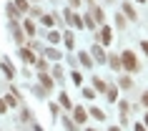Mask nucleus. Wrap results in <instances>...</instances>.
I'll list each match as a JSON object with an SVG mask.
<instances>
[{
    "mask_svg": "<svg viewBox=\"0 0 148 131\" xmlns=\"http://www.w3.org/2000/svg\"><path fill=\"white\" fill-rule=\"evenodd\" d=\"M63 123H65V129H68V131H75V123L70 121V119H65V121H63Z\"/></svg>",
    "mask_w": 148,
    "mask_h": 131,
    "instance_id": "393cba45",
    "label": "nucleus"
},
{
    "mask_svg": "<svg viewBox=\"0 0 148 131\" xmlns=\"http://www.w3.org/2000/svg\"><path fill=\"white\" fill-rule=\"evenodd\" d=\"M93 86H95V91H106V88H108V86L103 83L101 78H93Z\"/></svg>",
    "mask_w": 148,
    "mask_h": 131,
    "instance_id": "f3484780",
    "label": "nucleus"
},
{
    "mask_svg": "<svg viewBox=\"0 0 148 131\" xmlns=\"http://www.w3.org/2000/svg\"><path fill=\"white\" fill-rule=\"evenodd\" d=\"M121 86L123 88H131V78H121Z\"/></svg>",
    "mask_w": 148,
    "mask_h": 131,
    "instance_id": "bb28decb",
    "label": "nucleus"
},
{
    "mask_svg": "<svg viewBox=\"0 0 148 131\" xmlns=\"http://www.w3.org/2000/svg\"><path fill=\"white\" fill-rule=\"evenodd\" d=\"M58 98H60V106H65V108H70V106H73V103H70V98H68V93H60Z\"/></svg>",
    "mask_w": 148,
    "mask_h": 131,
    "instance_id": "2eb2a0df",
    "label": "nucleus"
},
{
    "mask_svg": "<svg viewBox=\"0 0 148 131\" xmlns=\"http://www.w3.org/2000/svg\"><path fill=\"white\" fill-rule=\"evenodd\" d=\"M63 40H65V46H68V48L75 46V38H73V33H65V35H63Z\"/></svg>",
    "mask_w": 148,
    "mask_h": 131,
    "instance_id": "f8f14e48",
    "label": "nucleus"
},
{
    "mask_svg": "<svg viewBox=\"0 0 148 131\" xmlns=\"http://www.w3.org/2000/svg\"><path fill=\"white\" fill-rule=\"evenodd\" d=\"M8 111V106H5V101H0V114H5Z\"/></svg>",
    "mask_w": 148,
    "mask_h": 131,
    "instance_id": "c756f323",
    "label": "nucleus"
},
{
    "mask_svg": "<svg viewBox=\"0 0 148 131\" xmlns=\"http://www.w3.org/2000/svg\"><path fill=\"white\" fill-rule=\"evenodd\" d=\"M20 58H23L25 63H35V61H38V58H35V55H33L28 48H23V51H20Z\"/></svg>",
    "mask_w": 148,
    "mask_h": 131,
    "instance_id": "39448f33",
    "label": "nucleus"
},
{
    "mask_svg": "<svg viewBox=\"0 0 148 131\" xmlns=\"http://www.w3.org/2000/svg\"><path fill=\"white\" fill-rule=\"evenodd\" d=\"M93 53H95V61H98V63H103V61H106V55H103L101 46H95V48H93Z\"/></svg>",
    "mask_w": 148,
    "mask_h": 131,
    "instance_id": "ddd939ff",
    "label": "nucleus"
},
{
    "mask_svg": "<svg viewBox=\"0 0 148 131\" xmlns=\"http://www.w3.org/2000/svg\"><path fill=\"white\" fill-rule=\"evenodd\" d=\"M123 10H125V15L131 18V20H136V18H138V15H136V8H133L131 3H125V5H123Z\"/></svg>",
    "mask_w": 148,
    "mask_h": 131,
    "instance_id": "0eeeda50",
    "label": "nucleus"
},
{
    "mask_svg": "<svg viewBox=\"0 0 148 131\" xmlns=\"http://www.w3.org/2000/svg\"><path fill=\"white\" fill-rule=\"evenodd\" d=\"M110 35H113V30H110L108 25H106V28H103V30H101V43H110V40H113V38H110Z\"/></svg>",
    "mask_w": 148,
    "mask_h": 131,
    "instance_id": "423d86ee",
    "label": "nucleus"
},
{
    "mask_svg": "<svg viewBox=\"0 0 148 131\" xmlns=\"http://www.w3.org/2000/svg\"><path fill=\"white\" fill-rule=\"evenodd\" d=\"M146 126H148V116H146Z\"/></svg>",
    "mask_w": 148,
    "mask_h": 131,
    "instance_id": "f704fd0d",
    "label": "nucleus"
},
{
    "mask_svg": "<svg viewBox=\"0 0 148 131\" xmlns=\"http://www.w3.org/2000/svg\"><path fill=\"white\" fill-rule=\"evenodd\" d=\"M108 58H110V68H113V71H118V68H121V58H118V55H108Z\"/></svg>",
    "mask_w": 148,
    "mask_h": 131,
    "instance_id": "9d476101",
    "label": "nucleus"
},
{
    "mask_svg": "<svg viewBox=\"0 0 148 131\" xmlns=\"http://www.w3.org/2000/svg\"><path fill=\"white\" fill-rule=\"evenodd\" d=\"M108 131H121V129H116V126H113V129H108Z\"/></svg>",
    "mask_w": 148,
    "mask_h": 131,
    "instance_id": "72a5a7b5",
    "label": "nucleus"
},
{
    "mask_svg": "<svg viewBox=\"0 0 148 131\" xmlns=\"http://www.w3.org/2000/svg\"><path fill=\"white\" fill-rule=\"evenodd\" d=\"M63 15H65V20H68V25H75V28H83V20H80L78 15H75V13H73V10H65V13H63Z\"/></svg>",
    "mask_w": 148,
    "mask_h": 131,
    "instance_id": "f03ea898",
    "label": "nucleus"
},
{
    "mask_svg": "<svg viewBox=\"0 0 148 131\" xmlns=\"http://www.w3.org/2000/svg\"><path fill=\"white\" fill-rule=\"evenodd\" d=\"M15 5H18V10H28V3L25 0H15Z\"/></svg>",
    "mask_w": 148,
    "mask_h": 131,
    "instance_id": "b1692460",
    "label": "nucleus"
},
{
    "mask_svg": "<svg viewBox=\"0 0 148 131\" xmlns=\"http://www.w3.org/2000/svg\"><path fill=\"white\" fill-rule=\"evenodd\" d=\"M45 55L50 58V61H58V58H60V53H58V51H53V48H48V51H45Z\"/></svg>",
    "mask_w": 148,
    "mask_h": 131,
    "instance_id": "dca6fc26",
    "label": "nucleus"
},
{
    "mask_svg": "<svg viewBox=\"0 0 148 131\" xmlns=\"http://www.w3.org/2000/svg\"><path fill=\"white\" fill-rule=\"evenodd\" d=\"M10 30H13V35H15V40H18V43H23V30H20V28H18V23H15V20H13V23H10Z\"/></svg>",
    "mask_w": 148,
    "mask_h": 131,
    "instance_id": "20e7f679",
    "label": "nucleus"
},
{
    "mask_svg": "<svg viewBox=\"0 0 148 131\" xmlns=\"http://www.w3.org/2000/svg\"><path fill=\"white\" fill-rule=\"evenodd\" d=\"M43 23H45V25H53V15H43Z\"/></svg>",
    "mask_w": 148,
    "mask_h": 131,
    "instance_id": "cd10ccee",
    "label": "nucleus"
},
{
    "mask_svg": "<svg viewBox=\"0 0 148 131\" xmlns=\"http://www.w3.org/2000/svg\"><path fill=\"white\" fill-rule=\"evenodd\" d=\"M140 48H143V53L148 55V40H146V43H143V46H140Z\"/></svg>",
    "mask_w": 148,
    "mask_h": 131,
    "instance_id": "7c9ffc66",
    "label": "nucleus"
},
{
    "mask_svg": "<svg viewBox=\"0 0 148 131\" xmlns=\"http://www.w3.org/2000/svg\"><path fill=\"white\" fill-rule=\"evenodd\" d=\"M78 58H80V63H83V66H90V63H93V61H90V55H88V53H80Z\"/></svg>",
    "mask_w": 148,
    "mask_h": 131,
    "instance_id": "412c9836",
    "label": "nucleus"
},
{
    "mask_svg": "<svg viewBox=\"0 0 148 131\" xmlns=\"http://www.w3.org/2000/svg\"><path fill=\"white\" fill-rule=\"evenodd\" d=\"M35 66H38V71H45V61H40V58L35 61Z\"/></svg>",
    "mask_w": 148,
    "mask_h": 131,
    "instance_id": "c85d7f7f",
    "label": "nucleus"
},
{
    "mask_svg": "<svg viewBox=\"0 0 148 131\" xmlns=\"http://www.w3.org/2000/svg\"><path fill=\"white\" fill-rule=\"evenodd\" d=\"M40 83H43V88H53V81H50V76H45V73H40Z\"/></svg>",
    "mask_w": 148,
    "mask_h": 131,
    "instance_id": "1a4fd4ad",
    "label": "nucleus"
},
{
    "mask_svg": "<svg viewBox=\"0 0 148 131\" xmlns=\"http://www.w3.org/2000/svg\"><path fill=\"white\" fill-rule=\"evenodd\" d=\"M86 131H95V129H86Z\"/></svg>",
    "mask_w": 148,
    "mask_h": 131,
    "instance_id": "c9c22d12",
    "label": "nucleus"
},
{
    "mask_svg": "<svg viewBox=\"0 0 148 131\" xmlns=\"http://www.w3.org/2000/svg\"><path fill=\"white\" fill-rule=\"evenodd\" d=\"M48 40H50V43H58V40H60V33H58V30H50V33H48Z\"/></svg>",
    "mask_w": 148,
    "mask_h": 131,
    "instance_id": "a211bd4d",
    "label": "nucleus"
},
{
    "mask_svg": "<svg viewBox=\"0 0 148 131\" xmlns=\"http://www.w3.org/2000/svg\"><path fill=\"white\" fill-rule=\"evenodd\" d=\"M121 58H123V61H121V66H125L128 71H138V61H136V53H133V51H125Z\"/></svg>",
    "mask_w": 148,
    "mask_h": 131,
    "instance_id": "f257e3e1",
    "label": "nucleus"
},
{
    "mask_svg": "<svg viewBox=\"0 0 148 131\" xmlns=\"http://www.w3.org/2000/svg\"><path fill=\"white\" fill-rule=\"evenodd\" d=\"M73 119H75V123H83L86 121V111H83L80 106H75L73 108Z\"/></svg>",
    "mask_w": 148,
    "mask_h": 131,
    "instance_id": "7ed1b4c3",
    "label": "nucleus"
},
{
    "mask_svg": "<svg viewBox=\"0 0 148 131\" xmlns=\"http://www.w3.org/2000/svg\"><path fill=\"white\" fill-rule=\"evenodd\" d=\"M5 106H18V93H15V96H13V93L5 96Z\"/></svg>",
    "mask_w": 148,
    "mask_h": 131,
    "instance_id": "4468645a",
    "label": "nucleus"
},
{
    "mask_svg": "<svg viewBox=\"0 0 148 131\" xmlns=\"http://www.w3.org/2000/svg\"><path fill=\"white\" fill-rule=\"evenodd\" d=\"M8 15L13 18V20H15V18H18V10H15V5H8Z\"/></svg>",
    "mask_w": 148,
    "mask_h": 131,
    "instance_id": "5701e85b",
    "label": "nucleus"
},
{
    "mask_svg": "<svg viewBox=\"0 0 148 131\" xmlns=\"http://www.w3.org/2000/svg\"><path fill=\"white\" fill-rule=\"evenodd\" d=\"M90 116H93V119H95V121H103V119H106V114H103V111H101V108H90Z\"/></svg>",
    "mask_w": 148,
    "mask_h": 131,
    "instance_id": "6e6552de",
    "label": "nucleus"
},
{
    "mask_svg": "<svg viewBox=\"0 0 148 131\" xmlns=\"http://www.w3.org/2000/svg\"><path fill=\"white\" fill-rule=\"evenodd\" d=\"M138 3H146V0H138Z\"/></svg>",
    "mask_w": 148,
    "mask_h": 131,
    "instance_id": "e433bc0d",
    "label": "nucleus"
},
{
    "mask_svg": "<svg viewBox=\"0 0 148 131\" xmlns=\"http://www.w3.org/2000/svg\"><path fill=\"white\" fill-rule=\"evenodd\" d=\"M70 81H73L75 86H80V81H83V76H80L78 71H73V76H70Z\"/></svg>",
    "mask_w": 148,
    "mask_h": 131,
    "instance_id": "aec40b11",
    "label": "nucleus"
},
{
    "mask_svg": "<svg viewBox=\"0 0 148 131\" xmlns=\"http://www.w3.org/2000/svg\"><path fill=\"white\" fill-rule=\"evenodd\" d=\"M143 103H146V106H148V91L143 93Z\"/></svg>",
    "mask_w": 148,
    "mask_h": 131,
    "instance_id": "473e14b6",
    "label": "nucleus"
},
{
    "mask_svg": "<svg viewBox=\"0 0 148 131\" xmlns=\"http://www.w3.org/2000/svg\"><path fill=\"white\" fill-rule=\"evenodd\" d=\"M106 93H108V101H110V103H116V101H118V91H116V88H106Z\"/></svg>",
    "mask_w": 148,
    "mask_h": 131,
    "instance_id": "9b49d317",
    "label": "nucleus"
},
{
    "mask_svg": "<svg viewBox=\"0 0 148 131\" xmlns=\"http://www.w3.org/2000/svg\"><path fill=\"white\" fill-rule=\"evenodd\" d=\"M136 131H146V126H140V123H136Z\"/></svg>",
    "mask_w": 148,
    "mask_h": 131,
    "instance_id": "2f4dec72",
    "label": "nucleus"
},
{
    "mask_svg": "<svg viewBox=\"0 0 148 131\" xmlns=\"http://www.w3.org/2000/svg\"><path fill=\"white\" fill-rule=\"evenodd\" d=\"M25 33H28V35H33V33H35V25H33L30 20H28V23H25Z\"/></svg>",
    "mask_w": 148,
    "mask_h": 131,
    "instance_id": "4be33fe9",
    "label": "nucleus"
},
{
    "mask_svg": "<svg viewBox=\"0 0 148 131\" xmlns=\"http://www.w3.org/2000/svg\"><path fill=\"white\" fill-rule=\"evenodd\" d=\"M3 71H5V73H8V78H15V73H13V66H10L8 61L3 63Z\"/></svg>",
    "mask_w": 148,
    "mask_h": 131,
    "instance_id": "6ab92c4d",
    "label": "nucleus"
},
{
    "mask_svg": "<svg viewBox=\"0 0 148 131\" xmlns=\"http://www.w3.org/2000/svg\"><path fill=\"white\" fill-rule=\"evenodd\" d=\"M83 96H86V98H93L95 91H93V88H86V91H83Z\"/></svg>",
    "mask_w": 148,
    "mask_h": 131,
    "instance_id": "a878e982",
    "label": "nucleus"
}]
</instances>
